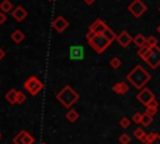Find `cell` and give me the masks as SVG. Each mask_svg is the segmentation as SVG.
Returning a JSON list of instances; mask_svg holds the SVG:
<instances>
[{"label":"cell","mask_w":160,"mask_h":144,"mask_svg":"<svg viewBox=\"0 0 160 144\" xmlns=\"http://www.w3.org/2000/svg\"><path fill=\"white\" fill-rule=\"evenodd\" d=\"M0 10L5 14L12 11V3L10 0H2L1 4H0Z\"/></svg>","instance_id":"obj_20"},{"label":"cell","mask_w":160,"mask_h":144,"mask_svg":"<svg viewBox=\"0 0 160 144\" xmlns=\"http://www.w3.org/2000/svg\"><path fill=\"white\" fill-rule=\"evenodd\" d=\"M128 10L130 11V14L135 18H140L146 10L148 6L141 1V0H132V3L128 6Z\"/></svg>","instance_id":"obj_5"},{"label":"cell","mask_w":160,"mask_h":144,"mask_svg":"<svg viewBox=\"0 0 160 144\" xmlns=\"http://www.w3.org/2000/svg\"><path fill=\"white\" fill-rule=\"evenodd\" d=\"M56 99L62 104L64 108H70L79 100V94L70 85H65L56 94Z\"/></svg>","instance_id":"obj_2"},{"label":"cell","mask_w":160,"mask_h":144,"mask_svg":"<svg viewBox=\"0 0 160 144\" xmlns=\"http://www.w3.org/2000/svg\"><path fill=\"white\" fill-rule=\"evenodd\" d=\"M136 99L142 104V105H148L149 103H151L154 99H155V95L152 94V91L148 88H142L141 90H139L138 95H136Z\"/></svg>","instance_id":"obj_7"},{"label":"cell","mask_w":160,"mask_h":144,"mask_svg":"<svg viewBox=\"0 0 160 144\" xmlns=\"http://www.w3.org/2000/svg\"><path fill=\"white\" fill-rule=\"evenodd\" d=\"M68 26H69V23H68V20H66L64 16H56V18L52 20V28H54L58 33H62Z\"/></svg>","instance_id":"obj_12"},{"label":"cell","mask_w":160,"mask_h":144,"mask_svg":"<svg viewBox=\"0 0 160 144\" xmlns=\"http://www.w3.org/2000/svg\"><path fill=\"white\" fill-rule=\"evenodd\" d=\"M119 125H120V128H122V129L129 128V126H130V119H128L126 116L121 118V119L119 120Z\"/></svg>","instance_id":"obj_28"},{"label":"cell","mask_w":160,"mask_h":144,"mask_svg":"<svg viewBox=\"0 0 160 144\" xmlns=\"http://www.w3.org/2000/svg\"><path fill=\"white\" fill-rule=\"evenodd\" d=\"M11 39H12V41H15V43H21L24 39H25V35H24V33L21 31V30H15L12 34H11Z\"/></svg>","instance_id":"obj_21"},{"label":"cell","mask_w":160,"mask_h":144,"mask_svg":"<svg viewBox=\"0 0 160 144\" xmlns=\"http://www.w3.org/2000/svg\"><path fill=\"white\" fill-rule=\"evenodd\" d=\"M26 100V95L22 91H18V96H16V104H22Z\"/></svg>","instance_id":"obj_30"},{"label":"cell","mask_w":160,"mask_h":144,"mask_svg":"<svg viewBox=\"0 0 160 144\" xmlns=\"http://www.w3.org/2000/svg\"><path fill=\"white\" fill-rule=\"evenodd\" d=\"M34 141H35L34 136L25 130H21L20 133H18L12 139L14 144H34Z\"/></svg>","instance_id":"obj_8"},{"label":"cell","mask_w":160,"mask_h":144,"mask_svg":"<svg viewBox=\"0 0 160 144\" xmlns=\"http://www.w3.org/2000/svg\"><path fill=\"white\" fill-rule=\"evenodd\" d=\"M150 51H151V48H149L148 45H144V46H141V48H139V50H138V55L140 56V59L141 60H146V58L149 56V54H150Z\"/></svg>","instance_id":"obj_17"},{"label":"cell","mask_w":160,"mask_h":144,"mask_svg":"<svg viewBox=\"0 0 160 144\" xmlns=\"http://www.w3.org/2000/svg\"><path fill=\"white\" fill-rule=\"evenodd\" d=\"M132 43L136 45V46H139V48H141V46H144V45H146V38L142 35V34H136L135 35V38H134V40H132Z\"/></svg>","instance_id":"obj_19"},{"label":"cell","mask_w":160,"mask_h":144,"mask_svg":"<svg viewBox=\"0 0 160 144\" xmlns=\"http://www.w3.org/2000/svg\"><path fill=\"white\" fill-rule=\"evenodd\" d=\"M132 40H134V38L126 31V30H122L119 35H118V38H116V41L120 44V46H122V48H128L129 45H130V43H132Z\"/></svg>","instance_id":"obj_11"},{"label":"cell","mask_w":160,"mask_h":144,"mask_svg":"<svg viewBox=\"0 0 160 144\" xmlns=\"http://www.w3.org/2000/svg\"><path fill=\"white\" fill-rule=\"evenodd\" d=\"M110 66H111L112 69H118V68H120V66H121V60H120L118 56L111 58V59H110Z\"/></svg>","instance_id":"obj_26"},{"label":"cell","mask_w":160,"mask_h":144,"mask_svg":"<svg viewBox=\"0 0 160 144\" xmlns=\"http://www.w3.org/2000/svg\"><path fill=\"white\" fill-rule=\"evenodd\" d=\"M40 144H46V143H45V141H41V143H40Z\"/></svg>","instance_id":"obj_36"},{"label":"cell","mask_w":160,"mask_h":144,"mask_svg":"<svg viewBox=\"0 0 160 144\" xmlns=\"http://www.w3.org/2000/svg\"><path fill=\"white\" fill-rule=\"evenodd\" d=\"M132 134H134V136H135L136 139H139V140H140V139H141L146 133L144 131V129H142V128H140V126H139V128H136V129L134 130V133H132Z\"/></svg>","instance_id":"obj_29"},{"label":"cell","mask_w":160,"mask_h":144,"mask_svg":"<svg viewBox=\"0 0 160 144\" xmlns=\"http://www.w3.org/2000/svg\"><path fill=\"white\" fill-rule=\"evenodd\" d=\"M145 63H146L151 69H156V68L160 65V48H159V46L151 48V51H150L149 56L146 58Z\"/></svg>","instance_id":"obj_6"},{"label":"cell","mask_w":160,"mask_h":144,"mask_svg":"<svg viewBox=\"0 0 160 144\" xmlns=\"http://www.w3.org/2000/svg\"><path fill=\"white\" fill-rule=\"evenodd\" d=\"M146 45L149 48H154V46H158V39L154 36V35H150L146 38Z\"/></svg>","instance_id":"obj_25"},{"label":"cell","mask_w":160,"mask_h":144,"mask_svg":"<svg viewBox=\"0 0 160 144\" xmlns=\"http://www.w3.org/2000/svg\"><path fill=\"white\" fill-rule=\"evenodd\" d=\"M159 11H160V6H159Z\"/></svg>","instance_id":"obj_38"},{"label":"cell","mask_w":160,"mask_h":144,"mask_svg":"<svg viewBox=\"0 0 160 144\" xmlns=\"http://www.w3.org/2000/svg\"><path fill=\"white\" fill-rule=\"evenodd\" d=\"M109 29V26L100 19H96L90 26H89V31L95 34V35H99V34H104L106 30Z\"/></svg>","instance_id":"obj_9"},{"label":"cell","mask_w":160,"mask_h":144,"mask_svg":"<svg viewBox=\"0 0 160 144\" xmlns=\"http://www.w3.org/2000/svg\"><path fill=\"white\" fill-rule=\"evenodd\" d=\"M104 35L106 36V39H108L110 43H112L114 40H116V38H118V35H116V34H115V33H114V31H112L110 28H109V29H108V30L104 33Z\"/></svg>","instance_id":"obj_24"},{"label":"cell","mask_w":160,"mask_h":144,"mask_svg":"<svg viewBox=\"0 0 160 144\" xmlns=\"http://www.w3.org/2000/svg\"><path fill=\"white\" fill-rule=\"evenodd\" d=\"M159 110V101L156 99H154L151 103H149L146 105V109H145V113L149 114L150 116H155V114L158 113Z\"/></svg>","instance_id":"obj_15"},{"label":"cell","mask_w":160,"mask_h":144,"mask_svg":"<svg viewBox=\"0 0 160 144\" xmlns=\"http://www.w3.org/2000/svg\"><path fill=\"white\" fill-rule=\"evenodd\" d=\"M112 91L119 94V95H122V94L129 91V85L125 81H118L112 85Z\"/></svg>","instance_id":"obj_14"},{"label":"cell","mask_w":160,"mask_h":144,"mask_svg":"<svg viewBox=\"0 0 160 144\" xmlns=\"http://www.w3.org/2000/svg\"><path fill=\"white\" fill-rule=\"evenodd\" d=\"M11 16H12L16 21H22V20L28 16V13H26V10H25L22 6H16V8L11 11Z\"/></svg>","instance_id":"obj_13"},{"label":"cell","mask_w":160,"mask_h":144,"mask_svg":"<svg viewBox=\"0 0 160 144\" xmlns=\"http://www.w3.org/2000/svg\"><path fill=\"white\" fill-rule=\"evenodd\" d=\"M69 54H70L71 60H82L85 51H84V48L81 45H72V46H70Z\"/></svg>","instance_id":"obj_10"},{"label":"cell","mask_w":160,"mask_h":144,"mask_svg":"<svg viewBox=\"0 0 160 144\" xmlns=\"http://www.w3.org/2000/svg\"><path fill=\"white\" fill-rule=\"evenodd\" d=\"M6 19H8L6 14H5V13H2V11H0V24H4V23L6 21Z\"/></svg>","instance_id":"obj_32"},{"label":"cell","mask_w":160,"mask_h":144,"mask_svg":"<svg viewBox=\"0 0 160 144\" xmlns=\"http://www.w3.org/2000/svg\"><path fill=\"white\" fill-rule=\"evenodd\" d=\"M156 30H158V33H159V34H160V24H159V25H158V28H156Z\"/></svg>","instance_id":"obj_35"},{"label":"cell","mask_w":160,"mask_h":144,"mask_svg":"<svg viewBox=\"0 0 160 144\" xmlns=\"http://www.w3.org/2000/svg\"><path fill=\"white\" fill-rule=\"evenodd\" d=\"M88 43H89V45L98 53V54H101V53H104L106 49H108V46L111 44L108 39H106V36L104 35V34H99V35H94L91 39H89L88 40Z\"/></svg>","instance_id":"obj_3"},{"label":"cell","mask_w":160,"mask_h":144,"mask_svg":"<svg viewBox=\"0 0 160 144\" xmlns=\"http://www.w3.org/2000/svg\"><path fill=\"white\" fill-rule=\"evenodd\" d=\"M151 75L148 70H145L141 65H136L128 75H126V80L135 88L141 90L142 88H145V85L150 81Z\"/></svg>","instance_id":"obj_1"},{"label":"cell","mask_w":160,"mask_h":144,"mask_svg":"<svg viewBox=\"0 0 160 144\" xmlns=\"http://www.w3.org/2000/svg\"><path fill=\"white\" fill-rule=\"evenodd\" d=\"M152 118L154 116H150L149 114H146V113H142V118H141V125L142 126H149L151 123H152Z\"/></svg>","instance_id":"obj_23"},{"label":"cell","mask_w":160,"mask_h":144,"mask_svg":"<svg viewBox=\"0 0 160 144\" xmlns=\"http://www.w3.org/2000/svg\"><path fill=\"white\" fill-rule=\"evenodd\" d=\"M4 56H5V51L0 48V60H2V59H4Z\"/></svg>","instance_id":"obj_33"},{"label":"cell","mask_w":160,"mask_h":144,"mask_svg":"<svg viewBox=\"0 0 160 144\" xmlns=\"http://www.w3.org/2000/svg\"><path fill=\"white\" fill-rule=\"evenodd\" d=\"M16 96H18V90H15V89H10V90L5 94V99H6L10 104H16Z\"/></svg>","instance_id":"obj_18"},{"label":"cell","mask_w":160,"mask_h":144,"mask_svg":"<svg viewBox=\"0 0 160 144\" xmlns=\"http://www.w3.org/2000/svg\"><path fill=\"white\" fill-rule=\"evenodd\" d=\"M22 86H24V89H25L30 95H36L38 93H40V91L42 90L44 84H42V81H40L36 76H29V78L24 81Z\"/></svg>","instance_id":"obj_4"},{"label":"cell","mask_w":160,"mask_h":144,"mask_svg":"<svg viewBox=\"0 0 160 144\" xmlns=\"http://www.w3.org/2000/svg\"><path fill=\"white\" fill-rule=\"evenodd\" d=\"M0 139H1V133H0Z\"/></svg>","instance_id":"obj_37"},{"label":"cell","mask_w":160,"mask_h":144,"mask_svg":"<svg viewBox=\"0 0 160 144\" xmlns=\"http://www.w3.org/2000/svg\"><path fill=\"white\" fill-rule=\"evenodd\" d=\"M78 118H79V114H78V111H76V110H74V109H70V110L66 113V119H68L70 123L76 121V120H78Z\"/></svg>","instance_id":"obj_22"},{"label":"cell","mask_w":160,"mask_h":144,"mask_svg":"<svg viewBox=\"0 0 160 144\" xmlns=\"http://www.w3.org/2000/svg\"><path fill=\"white\" fill-rule=\"evenodd\" d=\"M49 1H51V0H49Z\"/></svg>","instance_id":"obj_39"},{"label":"cell","mask_w":160,"mask_h":144,"mask_svg":"<svg viewBox=\"0 0 160 144\" xmlns=\"http://www.w3.org/2000/svg\"><path fill=\"white\" fill-rule=\"evenodd\" d=\"M145 144H160V134L159 133H149L148 134V140Z\"/></svg>","instance_id":"obj_16"},{"label":"cell","mask_w":160,"mask_h":144,"mask_svg":"<svg viewBox=\"0 0 160 144\" xmlns=\"http://www.w3.org/2000/svg\"><path fill=\"white\" fill-rule=\"evenodd\" d=\"M84 1H85V4H88V5H91V4L95 3V0H84Z\"/></svg>","instance_id":"obj_34"},{"label":"cell","mask_w":160,"mask_h":144,"mask_svg":"<svg viewBox=\"0 0 160 144\" xmlns=\"http://www.w3.org/2000/svg\"><path fill=\"white\" fill-rule=\"evenodd\" d=\"M141 118H142V113H135L134 115H132V121L134 123H136V124H140L141 123Z\"/></svg>","instance_id":"obj_31"},{"label":"cell","mask_w":160,"mask_h":144,"mask_svg":"<svg viewBox=\"0 0 160 144\" xmlns=\"http://www.w3.org/2000/svg\"><path fill=\"white\" fill-rule=\"evenodd\" d=\"M119 141H120V144H129V143L131 141V136H130L129 134L124 133V134H121V135L119 136Z\"/></svg>","instance_id":"obj_27"}]
</instances>
